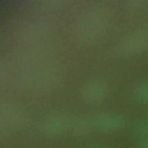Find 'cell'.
Wrapping results in <instances>:
<instances>
[{"mask_svg":"<svg viewBox=\"0 0 148 148\" xmlns=\"http://www.w3.org/2000/svg\"><path fill=\"white\" fill-rule=\"evenodd\" d=\"M133 132H134V135L141 140L145 138H148V116H145L138 120Z\"/></svg>","mask_w":148,"mask_h":148,"instance_id":"cell-5","label":"cell"},{"mask_svg":"<svg viewBox=\"0 0 148 148\" xmlns=\"http://www.w3.org/2000/svg\"><path fill=\"white\" fill-rule=\"evenodd\" d=\"M139 148H148V138H145L141 140L140 145H139Z\"/></svg>","mask_w":148,"mask_h":148,"instance_id":"cell-7","label":"cell"},{"mask_svg":"<svg viewBox=\"0 0 148 148\" xmlns=\"http://www.w3.org/2000/svg\"><path fill=\"white\" fill-rule=\"evenodd\" d=\"M133 97L141 104L148 105V80H142L134 84L132 90Z\"/></svg>","mask_w":148,"mask_h":148,"instance_id":"cell-3","label":"cell"},{"mask_svg":"<svg viewBox=\"0 0 148 148\" xmlns=\"http://www.w3.org/2000/svg\"><path fill=\"white\" fill-rule=\"evenodd\" d=\"M94 123L98 130H102L105 132H116V131L123 130L126 126L127 120L124 116L119 113L106 112V113H101L96 116Z\"/></svg>","mask_w":148,"mask_h":148,"instance_id":"cell-2","label":"cell"},{"mask_svg":"<svg viewBox=\"0 0 148 148\" xmlns=\"http://www.w3.org/2000/svg\"><path fill=\"white\" fill-rule=\"evenodd\" d=\"M120 50L126 54H140L148 50V30H138L128 35L120 44Z\"/></svg>","mask_w":148,"mask_h":148,"instance_id":"cell-1","label":"cell"},{"mask_svg":"<svg viewBox=\"0 0 148 148\" xmlns=\"http://www.w3.org/2000/svg\"><path fill=\"white\" fill-rule=\"evenodd\" d=\"M94 148H106V147H94Z\"/></svg>","mask_w":148,"mask_h":148,"instance_id":"cell-8","label":"cell"},{"mask_svg":"<svg viewBox=\"0 0 148 148\" xmlns=\"http://www.w3.org/2000/svg\"><path fill=\"white\" fill-rule=\"evenodd\" d=\"M87 92H88V96L90 98H92V99H101L106 94V86L103 82H99V81L92 82L91 84H89Z\"/></svg>","mask_w":148,"mask_h":148,"instance_id":"cell-4","label":"cell"},{"mask_svg":"<svg viewBox=\"0 0 148 148\" xmlns=\"http://www.w3.org/2000/svg\"><path fill=\"white\" fill-rule=\"evenodd\" d=\"M127 7L132 12H142L148 7V1H142V0H134V1H130L127 3Z\"/></svg>","mask_w":148,"mask_h":148,"instance_id":"cell-6","label":"cell"}]
</instances>
